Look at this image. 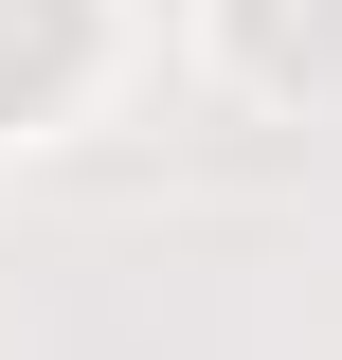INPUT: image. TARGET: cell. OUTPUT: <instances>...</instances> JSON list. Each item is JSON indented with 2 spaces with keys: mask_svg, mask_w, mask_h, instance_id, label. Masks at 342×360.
Wrapping results in <instances>:
<instances>
[{
  "mask_svg": "<svg viewBox=\"0 0 342 360\" xmlns=\"http://www.w3.org/2000/svg\"><path fill=\"white\" fill-rule=\"evenodd\" d=\"M72 37H90V0H0V108H37L72 72Z\"/></svg>",
  "mask_w": 342,
  "mask_h": 360,
  "instance_id": "obj_1",
  "label": "cell"
}]
</instances>
